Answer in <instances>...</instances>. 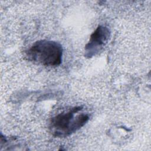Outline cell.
I'll use <instances>...</instances> for the list:
<instances>
[{
	"label": "cell",
	"instance_id": "cell-1",
	"mask_svg": "<svg viewBox=\"0 0 151 151\" xmlns=\"http://www.w3.org/2000/svg\"><path fill=\"white\" fill-rule=\"evenodd\" d=\"M81 110V107L76 106L53 117L50 123L52 135L58 137H67L83 127L88 122L89 116L84 113L78 114Z\"/></svg>",
	"mask_w": 151,
	"mask_h": 151
},
{
	"label": "cell",
	"instance_id": "cell-3",
	"mask_svg": "<svg viewBox=\"0 0 151 151\" xmlns=\"http://www.w3.org/2000/svg\"><path fill=\"white\" fill-rule=\"evenodd\" d=\"M110 37V31L106 27L99 25L91 35L90 40L86 45V55L91 57L107 42Z\"/></svg>",
	"mask_w": 151,
	"mask_h": 151
},
{
	"label": "cell",
	"instance_id": "cell-2",
	"mask_svg": "<svg viewBox=\"0 0 151 151\" xmlns=\"http://www.w3.org/2000/svg\"><path fill=\"white\" fill-rule=\"evenodd\" d=\"M63 47L55 41L40 40L35 42L26 52L28 60L45 66L59 65L62 61Z\"/></svg>",
	"mask_w": 151,
	"mask_h": 151
}]
</instances>
